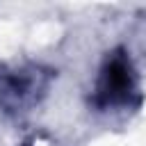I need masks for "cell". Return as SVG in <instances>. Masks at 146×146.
Instances as JSON below:
<instances>
[{
  "label": "cell",
  "instance_id": "obj_2",
  "mask_svg": "<svg viewBox=\"0 0 146 146\" xmlns=\"http://www.w3.org/2000/svg\"><path fill=\"white\" fill-rule=\"evenodd\" d=\"M50 75L39 68H7L0 66V105L9 112H21L39 100Z\"/></svg>",
  "mask_w": 146,
  "mask_h": 146
},
{
  "label": "cell",
  "instance_id": "obj_1",
  "mask_svg": "<svg viewBox=\"0 0 146 146\" xmlns=\"http://www.w3.org/2000/svg\"><path fill=\"white\" fill-rule=\"evenodd\" d=\"M137 94V75L132 68V62L125 50H114L105 57L96 87H94V105L100 110L110 107H123L132 103V96Z\"/></svg>",
  "mask_w": 146,
  "mask_h": 146
}]
</instances>
